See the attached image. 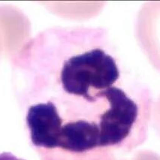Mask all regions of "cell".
<instances>
[{
  "instance_id": "7a4b0ae2",
  "label": "cell",
  "mask_w": 160,
  "mask_h": 160,
  "mask_svg": "<svg viewBox=\"0 0 160 160\" xmlns=\"http://www.w3.org/2000/svg\"><path fill=\"white\" fill-rule=\"evenodd\" d=\"M152 52L156 66L160 69V3L152 8Z\"/></svg>"
},
{
  "instance_id": "6da1fadb",
  "label": "cell",
  "mask_w": 160,
  "mask_h": 160,
  "mask_svg": "<svg viewBox=\"0 0 160 160\" xmlns=\"http://www.w3.org/2000/svg\"><path fill=\"white\" fill-rule=\"evenodd\" d=\"M12 66L39 155L121 160L146 141L151 92L124 66L104 28H47L22 45Z\"/></svg>"
}]
</instances>
